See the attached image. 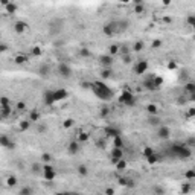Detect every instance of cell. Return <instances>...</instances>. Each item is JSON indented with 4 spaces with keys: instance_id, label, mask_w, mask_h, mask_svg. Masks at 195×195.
Returning <instances> with one entry per match:
<instances>
[{
    "instance_id": "cell-58",
    "label": "cell",
    "mask_w": 195,
    "mask_h": 195,
    "mask_svg": "<svg viewBox=\"0 0 195 195\" xmlns=\"http://www.w3.org/2000/svg\"><path fill=\"white\" fill-rule=\"evenodd\" d=\"M194 113H195V111H194V108H189V113H188V116H189V117H192V116H194Z\"/></svg>"
},
{
    "instance_id": "cell-4",
    "label": "cell",
    "mask_w": 195,
    "mask_h": 195,
    "mask_svg": "<svg viewBox=\"0 0 195 195\" xmlns=\"http://www.w3.org/2000/svg\"><path fill=\"white\" fill-rule=\"evenodd\" d=\"M102 32L107 35V37H113L119 34V26H117V21H108L102 26Z\"/></svg>"
},
{
    "instance_id": "cell-40",
    "label": "cell",
    "mask_w": 195,
    "mask_h": 195,
    "mask_svg": "<svg viewBox=\"0 0 195 195\" xmlns=\"http://www.w3.org/2000/svg\"><path fill=\"white\" fill-rule=\"evenodd\" d=\"M119 53L123 57V55H128V53H131V50H130V47H128L127 44H122V46H119Z\"/></svg>"
},
{
    "instance_id": "cell-25",
    "label": "cell",
    "mask_w": 195,
    "mask_h": 195,
    "mask_svg": "<svg viewBox=\"0 0 195 195\" xmlns=\"http://www.w3.org/2000/svg\"><path fill=\"white\" fill-rule=\"evenodd\" d=\"M162 154H158V153H154L153 156H150L148 158H146V162L148 163H151V165H154V163H158V162H162Z\"/></svg>"
},
{
    "instance_id": "cell-47",
    "label": "cell",
    "mask_w": 195,
    "mask_h": 195,
    "mask_svg": "<svg viewBox=\"0 0 195 195\" xmlns=\"http://www.w3.org/2000/svg\"><path fill=\"white\" fill-rule=\"evenodd\" d=\"M41 53H43V50H41L40 46H34V47H32V55H34V57H40Z\"/></svg>"
},
{
    "instance_id": "cell-15",
    "label": "cell",
    "mask_w": 195,
    "mask_h": 195,
    "mask_svg": "<svg viewBox=\"0 0 195 195\" xmlns=\"http://www.w3.org/2000/svg\"><path fill=\"white\" fill-rule=\"evenodd\" d=\"M50 64L49 63H41L38 66V75L41 78H46V76H49L50 75Z\"/></svg>"
},
{
    "instance_id": "cell-2",
    "label": "cell",
    "mask_w": 195,
    "mask_h": 195,
    "mask_svg": "<svg viewBox=\"0 0 195 195\" xmlns=\"http://www.w3.org/2000/svg\"><path fill=\"white\" fill-rule=\"evenodd\" d=\"M169 154L172 157H177V158H189L192 156V148H189L185 142L180 143H172V146L169 148Z\"/></svg>"
},
{
    "instance_id": "cell-33",
    "label": "cell",
    "mask_w": 195,
    "mask_h": 195,
    "mask_svg": "<svg viewBox=\"0 0 195 195\" xmlns=\"http://www.w3.org/2000/svg\"><path fill=\"white\" fill-rule=\"evenodd\" d=\"M76 171H78V174L81 177H85V175L88 174V168H87L85 165H79L78 168H76Z\"/></svg>"
},
{
    "instance_id": "cell-48",
    "label": "cell",
    "mask_w": 195,
    "mask_h": 195,
    "mask_svg": "<svg viewBox=\"0 0 195 195\" xmlns=\"http://www.w3.org/2000/svg\"><path fill=\"white\" fill-rule=\"evenodd\" d=\"M37 130H38L40 134H44V133L47 131V127H46V125H43L41 122H38V123H37Z\"/></svg>"
},
{
    "instance_id": "cell-35",
    "label": "cell",
    "mask_w": 195,
    "mask_h": 195,
    "mask_svg": "<svg viewBox=\"0 0 195 195\" xmlns=\"http://www.w3.org/2000/svg\"><path fill=\"white\" fill-rule=\"evenodd\" d=\"M18 195H34V189H32L31 186H25V188L20 189Z\"/></svg>"
},
{
    "instance_id": "cell-11",
    "label": "cell",
    "mask_w": 195,
    "mask_h": 195,
    "mask_svg": "<svg viewBox=\"0 0 195 195\" xmlns=\"http://www.w3.org/2000/svg\"><path fill=\"white\" fill-rule=\"evenodd\" d=\"M61 31H63V21H61V20H53V21L49 25V32H50L52 35H58Z\"/></svg>"
},
{
    "instance_id": "cell-29",
    "label": "cell",
    "mask_w": 195,
    "mask_h": 195,
    "mask_svg": "<svg viewBox=\"0 0 195 195\" xmlns=\"http://www.w3.org/2000/svg\"><path fill=\"white\" fill-rule=\"evenodd\" d=\"M17 8H18V6H17V3H12V2H9V3L5 6V9H6V12H8V14H14V12L17 11Z\"/></svg>"
},
{
    "instance_id": "cell-42",
    "label": "cell",
    "mask_w": 195,
    "mask_h": 195,
    "mask_svg": "<svg viewBox=\"0 0 195 195\" xmlns=\"http://www.w3.org/2000/svg\"><path fill=\"white\" fill-rule=\"evenodd\" d=\"M73 125H75V120H73V119H70V117H69V119H66V120L63 122V128H66V130L72 128Z\"/></svg>"
},
{
    "instance_id": "cell-34",
    "label": "cell",
    "mask_w": 195,
    "mask_h": 195,
    "mask_svg": "<svg viewBox=\"0 0 195 195\" xmlns=\"http://www.w3.org/2000/svg\"><path fill=\"white\" fill-rule=\"evenodd\" d=\"M11 99L8 96H0V107H11Z\"/></svg>"
},
{
    "instance_id": "cell-28",
    "label": "cell",
    "mask_w": 195,
    "mask_h": 195,
    "mask_svg": "<svg viewBox=\"0 0 195 195\" xmlns=\"http://www.w3.org/2000/svg\"><path fill=\"white\" fill-rule=\"evenodd\" d=\"M44 102L46 104H49V105H52L55 101H53V95H52V90H47L46 93H44Z\"/></svg>"
},
{
    "instance_id": "cell-24",
    "label": "cell",
    "mask_w": 195,
    "mask_h": 195,
    "mask_svg": "<svg viewBox=\"0 0 195 195\" xmlns=\"http://www.w3.org/2000/svg\"><path fill=\"white\" fill-rule=\"evenodd\" d=\"M148 123L154 125V127H160L162 125V117L160 116H148Z\"/></svg>"
},
{
    "instance_id": "cell-5",
    "label": "cell",
    "mask_w": 195,
    "mask_h": 195,
    "mask_svg": "<svg viewBox=\"0 0 195 195\" xmlns=\"http://www.w3.org/2000/svg\"><path fill=\"white\" fill-rule=\"evenodd\" d=\"M133 72L136 73V75H145L146 72H148V61L146 60H139V61H136L134 63V66H133Z\"/></svg>"
},
{
    "instance_id": "cell-54",
    "label": "cell",
    "mask_w": 195,
    "mask_h": 195,
    "mask_svg": "<svg viewBox=\"0 0 195 195\" xmlns=\"http://www.w3.org/2000/svg\"><path fill=\"white\" fill-rule=\"evenodd\" d=\"M160 46H162V41H160V40H154V41H153V44H151V47H153V49H157V47H160Z\"/></svg>"
},
{
    "instance_id": "cell-46",
    "label": "cell",
    "mask_w": 195,
    "mask_h": 195,
    "mask_svg": "<svg viewBox=\"0 0 195 195\" xmlns=\"http://www.w3.org/2000/svg\"><path fill=\"white\" fill-rule=\"evenodd\" d=\"M180 191H181V194H183V195L189 194V192H191V185H189V183H183Z\"/></svg>"
},
{
    "instance_id": "cell-32",
    "label": "cell",
    "mask_w": 195,
    "mask_h": 195,
    "mask_svg": "<svg viewBox=\"0 0 195 195\" xmlns=\"http://www.w3.org/2000/svg\"><path fill=\"white\" fill-rule=\"evenodd\" d=\"M119 183H120L122 186H134V180H133V178H127V177L120 178Z\"/></svg>"
},
{
    "instance_id": "cell-27",
    "label": "cell",
    "mask_w": 195,
    "mask_h": 195,
    "mask_svg": "<svg viewBox=\"0 0 195 195\" xmlns=\"http://www.w3.org/2000/svg\"><path fill=\"white\" fill-rule=\"evenodd\" d=\"M17 183H18V180H17L15 175H9V177L6 178V186H8V188H15Z\"/></svg>"
},
{
    "instance_id": "cell-60",
    "label": "cell",
    "mask_w": 195,
    "mask_h": 195,
    "mask_svg": "<svg viewBox=\"0 0 195 195\" xmlns=\"http://www.w3.org/2000/svg\"><path fill=\"white\" fill-rule=\"evenodd\" d=\"M0 120H3V116H2V115H0Z\"/></svg>"
},
{
    "instance_id": "cell-52",
    "label": "cell",
    "mask_w": 195,
    "mask_h": 195,
    "mask_svg": "<svg viewBox=\"0 0 195 195\" xmlns=\"http://www.w3.org/2000/svg\"><path fill=\"white\" fill-rule=\"evenodd\" d=\"M122 61H123V64H130V63H131V53L123 55V57H122Z\"/></svg>"
},
{
    "instance_id": "cell-21",
    "label": "cell",
    "mask_w": 195,
    "mask_h": 195,
    "mask_svg": "<svg viewBox=\"0 0 195 195\" xmlns=\"http://www.w3.org/2000/svg\"><path fill=\"white\" fill-rule=\"evenodd\" d=\"M113 76V69L111 67H102L101 70V78L102 79H108Z\"/></svg>"
},
{
    "instance_id": "cell-44",
    "label": "cell",
    "mask_w": 195,
    "mask_h": 195,
    "mask_svg": "<svg viewBox=\"0 0 195 195\" xmlns=\"http://www.w3.org/2000/svg\"><path fill=\"white\" fill-rule=\"evenodd\" d=\"M154 153H156V151H154L151 146H145V148H143V156H145V158H148L150 156H153Z\"/></svg>"
},
{
    "instance_id": "cell-30",
    "label": "cell",
    "mask_w": 195,
    "mask_h": 195,
    "mask_svg": "<svg viewBox=\"0 0 195 195\" xmlns=\"http://www.w3.org/2000/svg\"><path fill=\"white\" fill-rule=\"evenodd\" d=\"M143 49H145L143 41H136V43L133 44V50H131V52H142Z\"/></svg>"
},
{
    "instance_id": "cell-13",
    "label": "cell",
    "mask_w": 195,
    "mask_h": 195,
    "mask_svg": "<svg viewBox=\"0 0 195 195\" xmlns=\"http://www.w3.org/2000/svg\"><path fill=\"white\" fill-rule=\"evenodd\" d=\"M52 95H53V101H63L69 96V92L66 88H57V90H52Z\"/></svg>"
},
{
    "instance_id": "cell-20",
    "label": "cell",
    "mask_w": 195,
    "mask_h": 195,
    "mask_svg": "<svg viewBox=\"0 0 195 195\" xmlns=\"http://www.w3.org/2000/svg\"><path fill=\"white\" fill-rule=\"evenodd\" d=\"M146 113L150 116H158V105H156V104H148L146 105Z\"/></svg>"
},
{
    "instance_id": "cell-39",
    "label": "cell",
    "mask_w": 195,
    "mask_h": 195,
    "mask_svg": "<svg viewBox=\"0 0 195 195\" xmlns=\"http://www.w3.org/2000/svg\"><path fill=\"white\" fill-rule=\"evenodd\" d=\"M115 166H116V169H117V171H123V169L127 168V160H125V158H120V160L117 162V163L115 165Z\"/></svg>"
},
{
    "instance_id": "cell-9",
    "label": "cell",
    "mask_w": 195,
    "mask_h": 195,
    "mask_svg": "<svg viewBox=\"0 0 195 195\" xmlns=\"http://www.w3.org/2000/svg\"><path fill=\"white\" fill-rule=\"evenodd\" d=\"M120 158H123V148H111L110 150V160H111V163L116 165Z\"/></svg>"
},
{
    "instance_id": "cell-14",
    "label": "cell",
    "mask_w": 195,
    "mask_h": 195,
    "mask_svg": "<svg viewBox=\"0 0 195 195\" xmlns=\"http://www.w3.org/2000/svg\"><path fill=\"white\" fill-rule=\"evenodd\" d=\"M12 28H14L15 34H18V35H21V34H25V32L28 31V25H26L25 21H21V20L15 21V23L12 25Z\"/></svg>"
},
{
    "instance_id": "cell-10",
    "label": "cell",
    "mask_w": 195,
    "mask_h": 195,
    "mask_svg": "<svg viewBox=\"0 0 195 195\" xmlns=\"http://www.w3.org/2000/svg\"><path fill=\"white\" fill-rule=\"evenodd\" d=\"M0 146H3L6 150H12V148H15V143H14V140L9 136L0 134Z\"/></svg>"
},
{
    "instance_id": "cell-22",
    "label": "cell",
    "mask_w": 195,
    "mask_h": 195,
    "mask_svg": "<svg viewBox=\"0 0 195 195\" xmlns=\"http://www.w3.org/2000/svg\"><path fill=\"white\" fill-rule=\"evenodd\" d=\"M12 111H14V107H12V105H11V107H0V115L3 116V119L9 117L12 115Z\"/></svg>"
},
{
    "instance_id": "cell-1",
    "label": "cell",
    "mask_w": 195,
    "mask_h": 195,
    "mask_svg": "<svg viewBox=\"0 0 195 195\" xmlns=\"http://www.w3.org/2000/svg\"><path fill=\"white\" fill-rule=\"evenodd\" d=\"M92 90H93V93H95L99 99H102V101H110V99L113 98L111 88H110L104 81H95V82H92Z\"/></svg>"
},
{
    "instance_id": "cell-18",
    "label": "cell",
    "mask_w": 195,
    "mask_h": 195,
    "mask_svg": "<svg viewBox=\"0 0 195 195\" xmlns=\"http://www.w3.org/2000/svg\"><path fill=\"white\" fill-rule=\"evenodd\" d=\"M14 63H15V64H18V66L26 64V63H29V57H28V55H25V53H18V55H15V57H14Z\"/></svg>"
},
{
    "instance_id": "cell-57",
    "label": "cell",
    "mask_w": 195,
    "mask_h": 195,
    "mask_svg": "<svg viewBox=\"0 0 195 195\" xmlns=\"http://www.w3.org/2000/svg\"><path fill=\"white\" fill-rule=\"evenodd\" d=\"M5 50H8V46L6 44H0V52H5Z\"/></svg>"
},
{
    "instance_id": "cell-31",
    "label": "cell",
    "mask_w": 195,
    "mask_h": 195,
    "mask_svg": "<svg viewBox=\"0 0 195 195\" xmlns=\"http://www.w3.org/2000/svg\"><path fill=\"white\" fill-rule=\"evenodd\" d=\"M113 148H123V139L122 136H117L113 139Z\"/></svg>"
},
{
    "instance_id": "cell-7",
    "label": "cell",
    "mask_w": 195,
    "mask_h": 195,
    "mask_svg": "<svg viewBox=\"0 0 195 195\" xmlns=\"http://www.w3.org/2000/svg\"><path fill=\"white\" fill-rule=\"evenodd\" d=\"M157 137L162 139V140H168V139H171V128L166 127V125H160V127H157Z\"/></svg>"
},
{
    "instance_id": "cell-23",
    "label": "cell",
    "mask_w": 195,
    "mask_h": 195,
    "mask_svg": "<svg viewBox=\"0 0 195 195\" xmlns=\"http://www.w3.org/2000/svg\"><path fill=\"white\" fill-rule=\"evenodd\" d=\"M134 12H136V14H142V12H145V3L140 2V0L134 2Z\"/></svg>"
},
{
    "instance_id": "cell-55",
    "label": "cell",
    "mask_w": 195,
    "mask_h": 195,
    "mask_svg": "<svg viewBox=\"0 0 195 195\" xmlns=\"http://www.w3.org/2000/svg\"><path fill=\"white\" fill-rule=\"evenodd\" d=\"M104 195H115V189H113V188H107V189L104 191Z\"/></svg>"
},
{
    "instance_id": "cell-6",
    "label": "cell",
    "mask_w": 195,
    "mask_h": 195,
    "mask_svg": "<svg viewBox=\"0 0 195 195\" xmlns=\"http://www.w3.org/2000/svg\"><path fill=\"white\" fill-rule=\"evenodd\" d=\"M41 174L47 181H53L55 177H57V169L52 165H43V172Z\"/></svg>"
},
{
    "instance_id": "cell-36",
    "label": "cell",
    "mask_w": 195,
    "mask_h": 195,
    "mask_svg": "<svg viewBox=\"0 0 195 195\" xmlns=\"http://www.w3.org/2000/svg\"><path fill=\"white\" fill-rule=\"evenodd\" d=\"M117 53H119V46H117V44L108 46V55H110V57H115Z\"/></svg>"
},
{
    "instance_id": "cell-12",
    "label": "cell",
    "mask_w": 195,
    "mask_h": 195,
    "mask_svg": "<svg viewBox=\"0 0 195 195\" xmlns=\"http://www.w3.org/2000/svg\"><path fill=\"white\" fill-rule=\"evenodd\" d=\"M105 134H107L108 137L115 139V137H117V136H122V131H120V128H119V127H115V125H107V127H105Z\"/></svg>"
},
{
    "instance_id": "cell-51",
    "label": "cell",
    "mask_w": 195,
    "mask_h": 195,
    "mask_svg": "<svg viewBox=\"0 0 195 195\" xmlns=\"http://www.w3.org/2000/svg\"><path fill=\"white\" fill-rule=\"evenodd\" d=\"M154 194H156V195H163V194H165V188H162V186H156V188H154Z\"/></svg>"
},
{
    "instance_id": "cell-38",
    "label": "cell",
    "mask_w": 195,
    "mask_h": 195,
    "mask_svg": "<svg viewBox=\"0 0 195 195\" xmlns=\"http://www.w3.org/2000/svg\"><path fill=\"white\" fill-rule=\"evenodd\" d=\"M41 162L44 163V165H50V162H52V154H47V153H44V154H41Z\"/></svg>"
},
{
    "instance_id": "cell-43",
    "label": "cell",
    "mask_w": 195,
    "mask_h": 195,
    "mask_svg": "<svg viewBox=\"0 0 195 195\" xmlns=\"http://www.w3.org/2000/svg\"><path fill=\"white\" fill-rule=\"evenodd\" d=\"M18 127H20V130H21V131H26V130H29L31 122H29V120H21V122L18 123Z\"/></svg>"
},
{
    "instance_id": "cell-50",
    "label": "cell",
    "mask_w": 195,
    "mask_h": 195,
    "mask_svg": "<svg viewBox=\"0 0 195 195\" xmlns=\"http://www.w3.org/2000/svg\"><path fill=\"white\" fill-rule=\"evenodd\" d=\"M186 23H188L189 26H194V25H195V15H194V14H191V15L186 18Z\"/></svg>"
},
{
    "instance_id": "cell-26",
    "label": "cell",
    "mask_w": 195,
    "mask_h": 195,
    "mask_svg": "<svg viewBox=\"0 0 195 195\" xmlns=\"http://www.w3.org/2000/svg\"><path fill=\"white\" fill-rule=\"evenodd\" d=\"M14 110H15V111H20V113L26 111V110H28V107H26V102H25V101H18V102L14 105Z\"/></svg>"
},
{
    "instance_id": "cell-49",
    "label": "cell",
    "mask_w": 195,
    "mask_h": 195,
    "mask_svg": "<svg viewBox=\"0 0 195 195\" xmlns=\"http://www.w3.org/2000/svg\"><path fill=\"white\" fill-rule=\"evenodd\" d=\"M87 140H88V134H87V133H81L78 136V140H76V142L81 143V142H87Z\"/></svg>"
},
{
    "instance_id": "cell-59",
    "label": "cell",
    "mask_w": 195,
    "mask_h": 195,
    "mask_svg": "<svg viewBox=\"0 0 195 195\" xmlns=\"http://www.w3.org/2000/svg\"><path fill=\"white\" fill-rule=\"evenodd\" d=\"M64 195H79L78 192H64Z\"/></svg>"
},
{
    "instance_id": "cell-16",
    "label": "cell",
    "mask_w": 195,
    "mask_h": 195,
    "mask_svg": "<svg viewBox=\"0 0 195 195\" xmlns=\"http://www.w3.org/2000/svg\"><path fill=\"white\" fill-rule=\"evenodd\" d=\"M99 63L102 64V67H111L115 61H113V57H110V55L107 53V55H102V57L99 58Z\"/></svg>"
},
{
    "instance_id": "cell-56",
    "label": "cell",
    "mask_w": 195,
    "mask_h": 195,
    "mask_svg": "<svg viewBox=\"0 0 195 195\" xmlns=\"http://www.w3.org/2000/svg\"><path fill=\"white\" fill-rule=\"evenodd\" d=\"M168 69H171V70L177 69V63H175V61H171V63H168Z\"/></svg>"
},
{
    "instance_id": "cell-45",
    "label": "cell",
    "mask_w": 195,
    "mask_h": 195,
    "mask_svg": "<svg viewBox=\"0 0 195 195\" xmlns=\"http://www.w3.org/2000/svg\"><path fill=\"white\" fill-rule=\"evenodd\" d=\"M185 178H188L189 181H191V180H194V178H195V171H194V169H188V171L185 172Z\"/></svg>"
},
{
    "instance_id": "cell-3",
    "label": "cell",
    "mask_w": 195,
    "mask_h": 195,
    "mask_svg": "<svg viewBox=\"0 0 195 195\" xmlns=\"http://www.w3.org/2000/svg\"><path fill=\"white\" fill-rule=\"evenodd\" d=\"M119 102H120L123 107H134L136 98H134V95H133L130 90H123V92L119 95Z\"/></svg>"
},
{
    "instance_id": "cell-37",
    "label": "cell",
    "mask_w": 195,
    "mask_h": 195,
    "mask_svg": "<svg viewBox=\"0 0 195 195\" xmlns=\"http://www.w3.org/2000/svg\"><path fill=\"white\" fill-rule=\"evenodd\" d=\"M185 90H186V93H189V95H195V84L194 82H188V84L185 85Z\"/></svg>"
},
{
    "instance_id": "cell-53",
    "label": "cell",
    "mask_w": 195,
    "mask_h": 195,
    "mask_svg": "<svg viewBox=\"0 0 195 195\" xmlns=\"http://www.w3.org/2000/svg\"><path fill=\"white\" fill-rule=\"evenodd\" d=\"M79 55L81 57H90V50L88 49H81L79 50Z\"/></svg>"
},
{
    "instance_id": "cell-17",
    "label": "cell",
    "mask_w": 195,
    "mask_h": 195,
    "mask_svg": "<svg viewBox=\"0 0 195 195\" xmlns=\"http://www.w3.org/2000/svg\"><path fill=\"white\" fill-rule=\"evenodd\" d=\"M79 150H81V143H79V142H70V143H69V146H67V151H69V154H70V156L78 154Z\"/></svg>"
},
{
    "instance_id": "cell-19",
    "label": "cell",
    "mask_w": 195,
    "mask_h": 195,
    "mask_svg": "<svg viewBox=\"0 0 195 195\" xmlns=\"http://www.w3.org/2000/svg\"><path fill=\"white\" fill-rule=\"evenodd\" d=\"M40 119H41V113L37 111V110H32V111L29 113V119H28V120H29L31 123H38Z\"/></svg>"
},
{
    "instance_id": "cell-8",
    "label": "cell",
    "mask_w": 195,
    "mask_h": 195,
    "mask_svg": "<svg viewBox=\"0 0 195 195\" xmlns=\"http://www.w3.org/2000/svg\"><path fill=\"white\" fill-rule=\"evenodd\" d=\"M58 73L63 76V78H70V75H72V67H70V64H67V63H60L58 64Z\"/></svg>"
},
{
    "instance_id": "cell-61",
    "label": "cell",
    "mask_w": 195,
    "mask_h": 195,
    "mask_svg": "<svg viewBox=\"0 0 195 195\" xmlns=\"http://www.w3.org/2000/svg\"><path fill=\"white\" fill-rule=\"evenodd\" d=\"M57 195H64V192H63V194H57Z\"/></svg>"
},
{
    "instance_id": "cell-41",
    "label": "cell",
    "mask_w": 195,
    "mask_h": 195,
    "mask_svg": "<svg viewBox=\"0 0 195 195\" xmlns=\"http://www.w3.org/2000/svg\"><path fill=\"white\" fill-rule=\"evenodd\" d=\"M31 169H32V174H41V172H43V165H40V163H34Z\"/></svg>"
}]
</instances>
